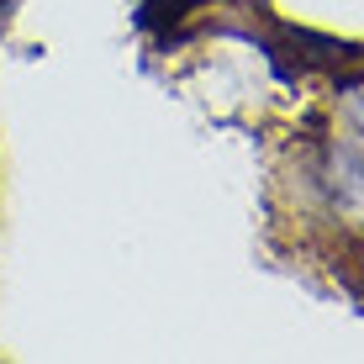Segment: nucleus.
<instances>
[{
    "label": "nucleus",
    "mask_w": 364,
    "mask_h": 364,
    "mask_svg": "<svg viewBox=\"0 0 364 364\" xmlns=\"http://www.w3.org/2000/svg\"><path fill=\"white\" fill-rule=\"evenodd\" d=\"M328 185H333V200L354 228H364V159L338 148L333 154V169H328Z\"/></svg>",
    "instance_id": "nucleus-1"
},
{
    "label": "nucleus",
    "mask_w": 364,
    "mask_h": 364,
    "mask_svg": "<svg viewBox=\"0 0 364 364\" xmlns=\"http://www.w3.org/2000/svg\"><path fill=\"white\" fill-rule=\"evenodd\" d=\"M354 122H359V132H364V95L354 100Z\"/></svg>",
    "instance_id": "nucleus-2"
}]
</instances>
